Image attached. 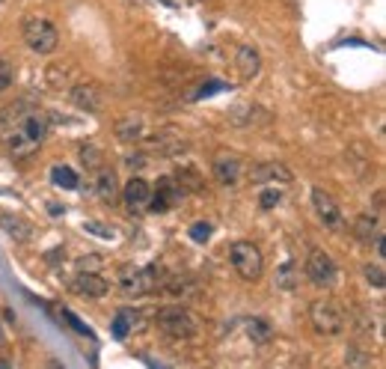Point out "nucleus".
<instances>
[{"label":"nucleus","mask_w":386,"mask_h":369,"mask_svg":"<svg viewBox=\"0 0 386 369\" xmlns=\"http://www.w3.org/2000/svg\"><path fill=\"white\" fill-rule=\"evenodd\" d=\"M48 131H51L48 114L30 99H18L0 107V143H4L12 161L33 158Z\"/></svg>","instance_id":"1"},{"label":"nucleus","mask_w":386,"mask_h":369,"mask_svg":"<svg viewBox=\"0 0 386 369\" xmlns=\"http://www.w3.org/2000/svg\"><path fill=\"white\" fill-rule=\"evenodd\" d=\"M154 325H158L161 334L173 336V340H191V336L199 334V319L181 304L161 307V310L154 313Z\"/></svg>","instance_id":"2"},{"label":"nucleus","mask_w":386,"mask_h":369,"mask_svg":"<svg viewBox=\"0 0 386 369\" xmlns=\"http://www.w3.org/2000/svg\"><path fill=\"white\" fill-rule=\"evenodd\" d=\"M164 268L158 265H125L119 271V283L125 289V295H152V292H158L166 277H161Z\"/></svg>","instance_id":"3"},{"label":"nucleus","mask_w":386,"mask_h":369,"mask_svg":"<svg viewBox=\"0 0 386 369\" xmlns=\"http://www.w3.org/2000/svg\"><path fill=\"white\" fill-rule=\"evenodd\" d=\"M229 263H232V268L238 271L241 280H250V283H256L261 277V271H265V256H261V250L256 248L253 241H235V244H232V248H229Z\"/></svg>","instance_id":"4"},{"label":"nucleus","mask_w":386,"mask_h":369,"mask_svg":"<svg viewBox=\"0 0 386 369\" xmlns=\"http://www.w3.org/2000/svg\"><path fill=\"white\" fill-rule=\"evenodd\" d=\"M21 36L27 42V48L36 51V54H51L59 45V30L48 18H39V15H30V18L24 21Z\"/></svg>","instance_id":"5"},{"label":"nucleus","mask_w":386,"mask_h":369,"mask_svg":"<svg viewBox=\"0 0 386 369\" xmlns=\"http://www.w3.org/2000/svg\"><path fill=\"white\" fill-rule=\"evenodd\" d=\"M309 321H312V328L324 336H336L345 331V313L342 307H339L336 301L330 298H318L312 301V307H309Z\"/></svg>","instance_id":"6"},{"label":"nucleus","mask_w":386,"mask_h":369,"mask_svg":"<svg viewBox=\"0 0 386 369\" xmlns=\"http://www.w3.org/2000/svg\"><path fill=\"white\" fill-rule=\"evenodd\" d=\"M306 277L312 280L315 286H333L336 283V277H339V268L333 263V256L327 250H312L306 259Z\"/></svg>","instance_id":"7"},{"label":"nucleus","mask_w":386,"mask_h":369,"mask_svg":"<svg viewBox=\"0 0 386 369\" xmlns=\"http://www.w3.org/2000/svg\"><path fill=\"white\" fill-rule=\"evenodd\" d=\"M312 209L318 214V221L333 229V233H342L345 229V218H342V209L336 206V199L324 191V188H312Z\"/></svg>","instance_id":"8"},{"label":"nucleus","mask_w":386,"mask_h":369,"mask_svg":"<svg viewBox=\"0 0 386 369\" xmlns=\"http://www.w3.org/2000/svg\"><path fill=\"white\" fill-rule=\"evenodd\" d=\"M181 197H184V191L178 188V182L173 176H161L158 179V188H152V197H149V206L146 209L154 211V214H164V211L173 209Z\"/></svg>","instance_id":"9"},{"label":"nucleus","mask_w":386,"mask_h":369,"mask_svg":"<svg viewBox=\"0 0 386 369\" xmlns=\"http://www.w3.org/2000/svg\"><path fill=\"white\" fill-rule=\"evenodd\" d=\"M291 179L295 176H291V170L283 161H261V164L250 167V182H256V184H271V182L288 184Z\"/></svg>","instance_id":"10"},{"label":"nucleus","mask_w":386,"mask_h":369,"mask_svg":"<svg viewBox=\"0 0 386 369\" xmlns=\"http://www.w3.org/2000/svg\"><path fill=\"white\" fill-rule=\"evenodd\" d=\"M69 286H72V292H77V295H84V298H104L107 289H110L98 271H81V274H74Z\"/></svg>","instance_id":"11"},{"label":"nucleus","mask_w":386,"mask_h":369,"mask_svg":"<svg viewBox=\"0 0 386 369\" xmlns=\"http://www.w3.org/2000/svg\"><path fill=\"white\" fill-rule=\"evenodd\" d=\"M241 176H244V164L238 155H217L214 158V179H217L223 188H235L241 184Z\"/></svg>","instance_id":"12"},{"label":"nucleus","mask_w":386,"mask_h":369,"mask_svg":"<svg viewBox=\"0 0 386 369\" xmlns=\"http://www.w3.org/2000/svg\"><path fill=\"white\" fill-rule=\"evenodd\" d=\"M101 87L98 84H74L72 87V104L74 107H81V111L86 114H98L101 111Z\"/></svg>","instance_id":"13"},{"label":"nucleus","mask_w":386,"mask_h":369,"mask_svg":"<svg viewBox=\"0 0 386 369\" xmlns=\"http://www.w3.org/2000/svg\"><path fill=\"white\" fill-rule=\"evenodd\" d=\"M149 197H152V184L143 179V176H131L125 191H122V199L131 211H143L149 206Z\"/></svg>","instance_id":"14"},{"label":"nucleus","mask_w":386,"mask_h":369,"mask_svg":"<svg viewBox=\"0 0 386 369\" xmlns=\"http://www.w3.org/2000/svg\"><path fill=\"white\" fill-rule=\"evenodd\" d=\"M353 236H357L363 244H375V250L383 256V229L372 214H363V218L353 221Z\"/></svg>","instance_id":"15"},{"label":"nucleus","mask_w":386,"mask_h":369,"mask_svg":"<svg viewBox=\"0 0 386 369\" xmlns=\"http://www.w3.org/2000/svg\"><path fill=\"white\" fill-rule=\"evenodd\" d=\"M235 69H238V75H241L244 81H253L256 75L261 72V57H259V51L250 48V45L238 48V54H235Z\"/></svg>","instance_id":"16"},{"label":"nucleus","mask_w":386,"mask_h":369,"mask_svg":"<svg viewBox=\"0 0 386 369\" xmlns=\"http://www.w3.org/2000/svg\"><path fill=\"white\" fill-rule=\"evenodd\" d=\"M96 191H98V197L104 199L107 206H113L119 199V179H116V173L107 170V167H101L98 179H96Z\"/></svg>","instance_id":"17"},{"label":"nucleus","mask_w":386,"mask_h":369,"mask_svg":"<svg viewBox=\"0 0 386 369\" xmlns=\"http://www.w3.org/2000/svg\"><path fill=\"white\" fill-rule=\"evenodd\" d=\"M116 137L122 143H137V141H143L146 137V126H143V119L140 116H128V119H122L119 126H116Z\"/></svg>","instance_id":"18"},{"label":"nucleus","mask_w":386,"mask_h":369,"mask_svg":"<svg viewBox=\"0 0 386 369\" xmlns=\"http://www.w3.org/2000/svg\"><path fill=\"white\" fill-rule=\"evenodd\" d=\"M137 319H140V316H137L134 310H128V307H122V310L113 316V325H110V331H113V336H116V340H125V336L134 331Z\"/></svg>","instance_id":"19"},{"label":"nucleus","mask_w":386,"mask_h":369,"mask_svg":"<svg viewBox=\"0 0 386 369\" xmlns=\"http://www.w3.org/2000/svg\"><path fill=\"white\" fill-rule=\"evenodd\" d=\"M246 336H250L256 346H265V343H271L273 328L268 325L265 319H250V321H246Z\"/></svg>","instance_id":"20"},{"label":"nucleus","mask_w":386,"mask_h":369,"mask_svg":"<svg viewBox=\"0 0 386 369\" xmlns=\"http://www.w3.org/2000/svg\"><path fill=\"white\" fill-rule=\"evenodd\" d=\"M51 182L57 184V188H66V191H74L77 188V173L72 170V167H66V164H57V167H51Z\"/></svg>","instance_id":"21"},{"label":"nucleus","mask_w":386,"mask_h":369,"mask_svg":"<svg viewBox=\"0 0 386 369\" xmlns=\"http://www.w3.org/2000/svg\"><path fill=\"white\" fill-rule=\"evenodd\" d=\"M176 182H178L181 191H203V176H199L193 167H178Z\"/></svg>","instance_id":"22"},{"label":"nucleus","mask_w":386,"mask_h":369,"mask_svg":"<svg viewBox=\"0 0 386 369\" xmlns=\"http://www.w3.org/2000/svg\"><path fill=\"white\" fill-rule=\"evenodd\" d=\"M297 277H300L297 265H295V263H291V259H288L285 265H280V268H276V286H280V289H295V286L300 283Z\"/></svg>","instance_id":"23"},{"label":"nucleus","mask_w":386,"mask_h":369,"mask_svg":"<svg viewBox=\"0 0 386 369\" xmlns=\"http://www.w3.org/2000/svg\"><path fill=\"white\" fill-rule=\"evenodd\" d=\"M0 226H6V233L18 241H27L30 238V226L21 221V218H12V214H0Z\"/></svg>","instance_id":"24"},{"label":"nucleus","mask_w":386,"mask_h":369,"mask_svg":"<svg viewBox=\"0 0 386 369\" xmlns=\"http://www.w3.org/2000/svg\"><path fill=\"white\" fill-rule=\"evenodd\" d=\"M226 89V84L223 81H217V78H211V81H205V84H199V89L193 92V101H203V99H211L214 92H223Z\"/></svg>","instance_id":"25"},{"label":"nucleus","mask_w":386,"mask_h":369,"mask_svg":"<svg viewBox=\"0 0 386 369\" xmlns=\"http://www.w3.org/2000/svg\"><path fill=\"white\" fill-rule=\"evenodd\" d=\"M81 164L89 167V170H101V149L98 146H84L81 149Z\"/></svg>","instance_id":"26"},{"label":"nucleus","mask_w":386,"mask_h":369,"mask_svg":"<svg viewBox=\"0 0 386 369\" xmlns=\"http://www.w3.org/2000/svg\"><path fill=\"white\" fill-rule=\"evenodd\" d=\"M280 203H283V191L280 188H265V191H261V197H259V206L265 209V211L276 209Z\"/></svg>","instance_id":"27"},{"label":"nucleus","mask_w":386,"mask_h":369,"mask_svg":"<svg viewBox=\"0 0 386 369\" xmlns=\"http://www.w3.org/2000/svg\"><path fill=\"white\" fill-rule=\"evenodd\" d=\"M253 111L256 107H250V104H235L229 111V119L235 122V126H246V122H253Z\"/></svg>","instance_id":"28"},{"label":"nucleus","mask_w":386,"mask_h":369,"mask_svg":"<svg viewBox=\"0 0 386 369\" xmlns=\"http://www.w3.org/2000/svg\"><path fill=\"white\" fill-rule=\"evenodd\" d=\"M363 277H365V283L375 286V289H383V286H386V274H383L380 265H365V268H363Z\"/></svg>","instance_id":"29"},{"label":"nucleus","mask_w":386,"mask_h":369,"mask_svg":"<svg viewBox=\"0 0 386 369\" xmlns=\"http://www.w3.org/2000/svg\"><path fill=\"white\" fill-rule=\"evenodd\" d=\"M188 233H191V238H193L196 244H205V241L211 238V233H214V226H211L208 221H196V224L188 229Z\"/></svg>","instance_id":"30"},{"label":"nucleus","mask_w":386,"mask_h":369,"mask_svg":"<svg viewBox=\"0 0 386 369\" xmlns=\"http://www.w3.org/2000/svg\"><path fill=\"white\" fill-rule=\"evenodd\" d=\"M15 84V66L6 57H0V92H6Z\"/></svg>","instance_id":"31"},{"label":"nucleus","mask_w":386,"mask_h":369,"mask_svg":"<svg viewBox=\"0 0 386 369\" xmlns=\"http://www.w3.org/2000/svg\"><path fill=\"white\" fill-rule=\"evenodd\" d=\"M63 319H69V321H72V328H74L77 334H86V336H92V331H89V328H86V325H84V321H81V319H77V316H74L72 310H63Z\"/></svg>","instance_id":"32"},{"label":"nucleus","mask_w":386,"mask_h":369,"mask_svg":"<svg viewBox=\"0 0 386 369\" xmlns=\"http://www.w3.org/2000/svg\"><path fill=\"white\" fill-rule=\"evenodd\" d=\"M125 164L131 167V170H143V167H146V155H143V152H134L131 158H125Z\"/></svg>","instance_id":"33"},{"label":"nucleus","mask_w":386,"mask_h":369,"mask_svg":"<svg viewBox=\"0 0 386 369\" xmlns=\"http://www.w3.org/2000/svg\"><path fill=\"white\" fill-rule=\"evenodd\" d=\"M86 229H89L92 236H101V238H113V233H107V229H104V226H98V224H86Z\"/></svg>","instance_id":"34"},{"label":"nucleus","mask_w":386,"mask_h":369,"mask_svg":"<svg viewBox=\"0 0 386 369\" xmlns=\"http://www.w3.org/2000/svg\"><path fill=\"white\" fill-rule=\"evenodd\" d=\"M375 211H378V214H383V191H378V194H375Z\"/></svg>","instance_id":"35"},{"label":"nucleus","mask_w":386,"mask_h":369,"mask_svg":"<svg viewBox=\"0 0 386 369\" xmlns=\"http://www.w3.org/2000/svg\"><path fill=\"white\" fill-rule=\"evenodd\" d=\"M348 363L353 366V363H372V360H368V358H360V355H351V358H348Z\"/></svg>","instance_id":"36"},{"label":"nucleus","mask_w":386,"mask_h":369,"mask_svg":"<svg viewBox=\"0 0 386 369\" xmlns=\"http://www.w3.org/2000/svg\"><path fill=\"white\" fill-rule=\"evenodd\" d=\"M48 211H51V214H59V211H63V209H59L57 203H48Z\"/></svg>","instance_id":"37"}]
</instances>
